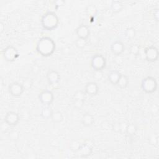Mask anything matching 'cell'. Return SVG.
Instances as JSON below:
<instances>
[{"instance_id":"obj_2","label":"cell","mask_w":159,"mask_h":159,"mask_svg":"<svg viewBox=\"0 0 159 159\" xmlns=\"http://www.w3.org/2000/svg\"><path fill=\"white\" fill-rule=\"evenodd\" d=\"M40 23L44 30L51 31L58 27L59 24V18L55 12L47 11L42 15Z\"/></svg>"},{"instance_id":"obj_7","label":"cell","mask_w":159,"mask_h":159,"mask_svg":"<svg viewBox=\"0 0 159 159\" xmlns=\"http://www.w3.org/2000/svg\"><path fill=\"white\" fill-rule=\"evenodd\" d=\"M144 53H145V59L148 61L155 62L158 58V56H159L158 50L156 47L153 45H151L146 47L144 50Z\"/></svg>"},{"instance_id":"obj_30","label":"cell","mask_w":159,"mask_h":159,"mask_svg":"<svg viewBox=\"0 0 159 159\" xmlns=\"http://www.w3.org/2000/svg\"><path fill=\"white\" fill-rule=\"evenodd\" d=\"M55 6H63L64 4H65V1H62V0H58V1H56L54 2Z\"/></svg>"},{"instance_id":"obj_16","label":"cell","mask_w":159,"mask_h":159,"mask_svg":"<svg viewBox=\"0 0 159 159\" xmlns=\"http://www.w3.org/2000/svg\"><path fill=\"white\" fill-rule=\"evenodd\" d=\"M95 121L94 117L90 113H85L83 115L81 118L82 124L84 127H90L91 126Z\"/></svg>"},{"instance_id":"obj_14","label":"cell","mask_w":159,"mask_h":159,"mask_svg":"<svg viewBox=\"0 0 159 159\" xmlns=\"http://www.w3.org/2000/svg\"><path fill=\"white\" fill-rule=\"evenodd\" d=\"M93 152L92 147L88 143L81 144L78 150L76 152L77 155L81 158H86L91 155Z\"/></svg>"},{"instance_id":"obj_23","label":"cell","mask_w":159,"mask_h":159,"mask_svg":"<svg viewBox=\"0 0 159 159\" xmlns=\"http://www.w3.org/2000/svg\"><path fill=\"white\" fill-rule=\"evenodd\" d=\"M137 130V126L135 125V124L133 123L128 124L126 127V132L130 136L134 135L136 134Z\"/></svg>"},{"instance_id":"obj_22","label":"cell","mask_w":159,"mask_h":159,"mask_svg":"<svg viewBox=\"0 0 159 159\" xmlns=\"http://www.w3.org/2000/svg\"><path fill=\"white\" fill-rule=\"evenodd\" d=\"M124 34H125V36L128 39H134L135 35H136V30L134 28V27H128L125 30V32H124Z\"/></svg>"},{"instance_id":"obj_1","label":"cell","mask_w":159,"mask_h":159,"mask_svg":"<svg viewBox=\"0 0 159 159\" xmlns=\"http://www.w3.org/2000/svg\"><path fill=\"white\" fill-rule=\"evenodd\" d=\"M56 44L55 41L49 37L40 38L36 45V51L42 56L48 57L51 56L55 52Z\"/></svg>"},{"instance_id":"obj_24","label":"cell","mask_w":159,"mask_h":159,"mask_svg":"<svg viewBox=\"0 0 159 159\" xmlns=\"http://www.w3.org/2000/svg\"><path fill=\"white\" fill-rule=\"evenodd\" d=\"M86 98V93L84 91H77L73 95V100H79L84 101Z\"/></svg>"},{"instance_id":"obj_12","label":"cell","mask_w":159,"mask_h":159,"mask_svg":"<svg viewBox=\"0 0 159 159\" xmlns=\"http://www.w3.org/2000/svg\"><path fill=\"white\" fill-rule=\"evenodd\" d=\"M76 34L78 38L87 40L90 35V29L87 25L81 24L76 28Z\"/></svg>"},{"instance_id":"obj_11","label":"cell","mask_w":159,"mask_h":159,"mask_svg":"<svg viewBox=\"0 0 159 159\" xmlns=\"http://www.w3.org/2000/svg\"><path fill=\"white\" fill-rule=\"evenodd\" d=\"M111 50L114 55L119 56L125 51V45L120 40H116L112 43Z\"/></svg>"},{"instance_id":"obj_9","label":"cell","mask_w":159,"mask_h":159,"mask_svg":"<svg viewBox=\"0 0 159 159\" xmlns=\"http://www.w3.org/2000/svg\"><path fill=\"white\" fill-rule=\"evenodd\" d=\"M4 120L11 127L16 126L20 121V116L14 111H9L6 113Z\"/></svg>"},{"instance_id":"obj_17","label":"cell","mask_w":159,"mask_h":159,"mask_svg":"<svg viewBox=\"0 0 159 159\" xmlns=\"http://www.w3.org/2000/svg\"><path fill=\"white\" fill-rule=\"evenodd\" d=\"M124 8V4L120 1H112L111 3V10L113 13H118Z\"/></svg>"},{"instance_id":"obj_27","label":"cell","mask_w":159,"mask_h":159,"mask_svg":"<svg viewBox=\"0 0 159 159\" xmlns=\"http://www.w3.org/2000/svg\"><path fill=\"white\" fill-rule=\"evenodd\" d=\"M81 143L77 140H73L70 144V150L74 152H76L81 146Z\"/></svg>"},{"instance_id":"obj_4","label":"cell","mask_w":159,"mask_h":159,"mask_svg":"<svg viewBox=\"0 0 159 159\" xmlns=\"http://www.w3.org/2000/svg\"><path fill=\"white\" fill-rule=\"evenodd\" d=\"M91 66L96 71H101L106 66V59L101 54H95L91 59Z\"/></svg>"},{"instance_id":"obj_28","label":"cell","mask_w":159,"mask_h":159,"mask_svg":"<svg viewBox=\"0 0 159 159\" xmlns=\"http://www.w3.org/2000/svg\"><path fill=\"white\" fill-rule=\"evenodd\" d=\"M10 127H11V126H10L9 124H7L4 120V122H2L1 123V130L2 132H6V131L8 130V129H9Z\"/></svg>"},{"instance_id":"obj_15","label":"cell","mask_w":159,"mask_h":159,"mask_svg":"<svg viewBox=\"0 0 159 159\" xmlns=\"http://www.w3.org/2000/svg\"><path fill=\"white\" fill-rule=\"evenodd\" d=\"M121 73L119 71L114 70L111 71L108 75H107V79L113 85H117V83L121 76Z\"/></svg>"},{"instance_id":"obj_8","label":"cell","mask_w":159,"mask_h":159,"mask_svg":"<svg viewBox=\"0 0 159 159\" xmlns=\"http://www.w3.org/2000/svg\"><path fill=\"white\" fill-rule=\"evenodd\" d=\"M8 89L9 93L12 96L19 97L23 94L25 88L22 84L17 81H14L9 84Z\"/></svg>"},{"instance_id":"obj_21","label":"cell","mask_w":159,"mask_h":159,"mask_svg":"<svg viewBox=\"0 0 159 159\" xmlns=\"http://www.w3.org/2000/svg\"><path fill=\"white\" fill-rule=\"evenodd\" d=\"M97 12H98V9L94 5H93V4L88 5L86 8V14L91 17H94L96 15Z\"/></svg>"},{"instance_id":"obj_5","label":"cell","mask_w":159,"mask_h":159,"mask_svg":"<svg viewBox=\"0 0 159 159\" xmlns=\"http://www.w3.org/2000/svg\"><path fill=\"white\" fill-rule=\"evenodd\" d=\"M2 56L5 60L12 62L15 61L19 57V52L15 47L9 45L3 50Z\"/></svg>"},{"instance_id":"obj_10","label":"cell","mask_w":159,"mask_h":159,"mask_svg":"<svg viewBox=\"0 0 159 159\" xmlns=\"http://www.w3.org/2000/svg\"><path fill=\"white\" fill-rule=\"evenodd\" d=\"M47 80L50 85L54 86L58 84L60 81V73L55 70H50L46 74Z\"/></svg>"},{"instance_id":"obj_13","label":"cell","mask_w":159,"mask_h":159,"mask_svg":"<svg viewBox=\"0 0 159 159\" xmlns=\"http://www.w3.org/2000/svg\"><path fill=\"white\" fill-rule=\"evenodd\" d=\"M99 86L96 82H89L84 87V91L85 93L91 96H96L99 92Z\"/></svg>"},{"instance_id":"obj_25","label":"cell","mask_w":159,"mask_h":159,"mask_svg":"<svg viewBox=\"0 0 159 159\" xmlns=\"http://www.w3.org/2000/svg\"><path fill=\"white\" fill-rule=\"evenodd\" d=\"M75 45L76 46V47H78V48H80V49H82V48H84L86 47V45H87V40L78 38L75 40Z\"/></svg>"},{"instance_id":"obj_18","label":"cell","mask_w":159,"mask_h":159,"mask_svg":"<svg viewBox=\"0 0 159 159\" xmlns=\"http://www.w3.org/2000/svg\"><path fill=\"white\" fill-rule=\"evenodd\" d=\"M53 111L50 106H44L40 111V116L44 119H49L51 118Z\"/></svg>"},{"instance_id":"obj_31","label":"cell","mask_w":159,"mask_h":159,"mask_svg":"<svg viewBox=\"0 0 159 159\" xmlns=\"http://www.w3.org/2000/svg\"><path fill=\"white\" fill-rule=\"evenodd\" d=\"M4 29H5L4 24L2 22H0V32H1V33H2L3 31L4 30Z\"/></svg>"},{"instance_id":"obj_19","label":"cell","mask_w":159,"mask_h":159,"mask_svg":"<svg viewBox=\"0 0 159 159\" xmlns=\"http://www.w3.org/2000/svg\"><path fill=\"white\" fill-rule=\"evenodd\" d=\"M50 119L53 123H60L63 120L64 116L60 111H53Z\"/></svg>"},{"instance_id":"obj_20","label":"cell","mask_w":159,"mask_h":159,"mask_svg":"<svg viewBox=\"0 0 159 159\" xmlns=\"http://www.w3.org/2000/svg\"><path fill=\"white\" fill-rule=\"evenodd\" d=\"M129 83V80L128 77L125 75H121L117 83V86L119 87L120 89H125L127 87Z\"/></svg>"},{"instance_id":"obj_29","label":"cell","mask_w":159,"mask_h":159,"mask_svg":"<svg viewBox=\"0 0 159 159\" xmlns=\"http://www.w3.org/2000/svg\"><path fill=\"white\" fill-rule=\"evenodd\" d=\"M153 15V17H154L155 20L158 22V19H159V12H158V9H154Z\"/></svg>"},{"instance_id":"obj_6","label":"cell","mask_w":159,"mask_h":159,"mask_svg":"<svg viewBox=\"0 0 159 159\" xmlns=\"http://www.w3.org/2000/svg\"><path fill=\"white\" fill-rule=\"evenodd\" d=\"M39 100L43 106H50L54 101L53 93L50 90H43L39 94Z\"/></svg>"},{"instance_id":"obj_26","label":"cell","mask_w":159,"mask_h":159,"mask_svg":"<svg viewBox=\"0 0 159 159\" xmlns=\"http://www.w3.org/2000/svg\"><path fill=\"white\" fill-rule=\"evenodd\" d=\"M129 52L134 55H138L140 53V47L138 44H132L129 47Z\"/></svg>"},{"instance_id":"obj_3","label":"cell","mask_w":159,"mask_h":159,"mask_svg":"<svg viewBox=\"0 0 159 159\" xmlns=\"http://www.w3.org/2000/svg\"><path fill=\"white\" fill-rule=\"evenodd\" d=\"M157 81L156 79L153 76H147L142 80L141 88L142 90L146 93H153L157 91Z\"/></svg>"}]
</instances>
